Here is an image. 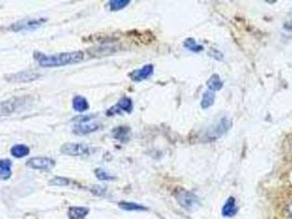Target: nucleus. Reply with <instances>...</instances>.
<instances>
[{
	"mask_svg": "<svg viewBox=\"0 0 292 219\" xmlns=\"http://www.w3.org/2000/svg\"><path fill=\"white\" fill-rule=\"evenodd\" d=\"M85 55L80 51L66 52L55 55H45L41 53H35L34 58L37 60L41 67L44 68H55L63 67V66L78 64L84 60Z\"/></svg>",
	"mask_w": 292,
	"mask_h": 219,
	"instance_id": "obj_1",
	"label": "nucleus"
},
{
	"mask_svg": "<svg viewBox=\"0 0 292 219\" xmlns=\"http://www.w3.org/2000/svg\"><path fill=\"white\" fill-rule=\"evenodd\" d=\"M175 197L179 203V205L186 211H195L200 204L199 199H198V196L196 194L184 189H178L176 191Z\"/></svg>",
	"mask_w": 292,
	"mask_h": 219,
	"instance_id": "obj_2",
	"label": "nucleus"
},
{
	"mask_svg": "<svg viewBox=\"0 0 292 219\" xmlns=\"http://www.w3.org/2000/svg\"><path fill=\"white\" fill-rule=\"evenodd\" d=\"M232 126V120H231L229 117H222L221 119L211 126L210 128L207 131V137H209L211 140L219 138V137L223 136L224 134H227L229 129Z\"/></svg>",
	"mask_w": 292,
	"mask_h": 219,
	"instance_id": "obj_3",
	"label": "nucleus"
},
{
	"mask_svg": "<svg viewBox=\"0 0 292 219\" xmlns=\"http://www.w3.org/2000/svg\"><path fill=\"white\" fill-rule=\"evenodd\" d=\"M89 147L82 144H75V142H67L60 147V152L66 156L82 157L89 155Z\"/></svg>",
	"mask_w": 292,
	"mask_h": 219,
	"instance_id": "obj_4",
	"label": "nucleus"
},
{
	"mask_svg": "<svg viewBox=\"0 0 292 219\" xmlns=\"http://www.w3.org/2000/svg\"><path fill=\"white\" fill-rule=\"evenodd\" d=\"M26 167L35 170H43V171H49L55 167V160L48 157H34L26 161Z\"/></svg>",
	"mask_w": 292,
	"mask_h": 219,
	"instance_id": "obj_5",
	"label": "nucleus"
},
{
	"mask_svg": "<svg viewBox=\"0 0 292 219\" xmlns=\"http://www.w3.org/2000/svg\"><path fill=\"white\" fill-rule=\"evenodd\" d=\"M46 19H35V20H25L14 22L13 24L10 25V30L13 32L20 31H34L38 29L42 24L45 23Z\"/></svg>",
	"mask_w": 292,
	"mask_h": 219,
	"instance_id": "obj_6",
	"label": "nucleus"
},
{
	"mask_svg": "<svg viewBox=\"0 0 292 219\" xmlns=\"http://www.w3.org/2000/svg\"><path fill=\"white\" fill-rule=\"evenodd\" d=\"M85 119H80L78 124L75 125L74 133L78 135H87L93 133L99 128V125L95 122H91L89 117H84Z\"/></svg>",
	"mask_w": 292,
	"mask_h": 219,
	"instance_id": "obj_7",
	"label": "nucleus"
},
{
	"mask_svg": "<svg viewBox=\"0 0 292 219\" xmlns=\"http://www.w3.org/2000/svg\"><path fill=\"white\" fill-rule=\"evenodd\" d=\"M154 73V66L148 64L143 66L141 69H136L134 71H132L130 74V78L132 81L134 82H141L143 80H146L147 78H150V77L153 75Z\"/></svg>",
	"mask_w": 292,
	"mask_h": 219,
	"instance_id": "obj_8",
	"label": "nucleus"
},
{
	"mask_svg": "<svg viewBox=\"0 0 292 219\" xmlns=\"http://www.w3.org/2000/svg\"><path fill=\"white\" fill-rule=\"evenodd\" d=\"M38 77H40L38 74L33 73V71H30V70H26V71H21V73L5 77V80H8L10 82H30L33 80H36Z\"/></svg>",
	"mask_w": 292,
	"mask_h": 219,
	"instance_id": "obj_9",
	"label": "nucleus"
},
{
	"mask_svg": "<svg viewBox=\"0 0 292 219\" xmlns=\"http://www.w3.org/2000/svg\"><path fill=\"white\" fill-rule=\"evenodd\" d=\"M21 98H13L10 99V100L0 102V117L9 116V115L15 112V110L18 109V104Z\"/></svg>",
	"mask_w": 292,
	"mask_h": 219,
	"instance_id": "obj_10",
	"label": "nucleus"
},
{
	"mask_svg": "<svg viewBox=\"0 0 292 219\" xmlns=\"http://www.w3.org/2000/svg\"><path fill=\"white\" fill-rule=\"evenodd\" d=\"M133 109V102L130 98H122L121 100L118 102L117 106L114 108H111L108 111V115H113V114H118L121 112H126L130 113Z\"/></svg>",
	"mask_w": 292,
	"mask_h": 219,
	"instance_id": "obj_11",
	"label": "nucleus"
},
{
	"mask_svg": "<svg viewBox=\"0 0 292 219\" xmlns=\"http://www.w3.org/2000/svg\"><path fill=\"white\" fill-rule=\"evenodd\" d=\"M236 213H238V206H236L234 197H230L222 207V215L224 217H233L236 215Z\"/></svg>",
	"mask_w": 292,
	"mask_h": 219,
	"instance_id": "obj_12",
	"label": "nucleus"
},
{
	"mask_svg": "<svg viewBox=\"0 0 292 219\" xmlns=\"http://www.w3.org/2000/svg\"><path fill=\"white\" fill-rule=\"evenodd\" d=\"M131 129L128 126H118L114 129H112V135L115 139L120 141H126L130 137Z\"/></svg>",
	"mask_w": 292,
	"mask_h": 219,
	"instance_id": "obj_13",
	"label": "nucleus"
},
{
	"mask_svg": "<svg viewBox=\"0 0 292 219\" xmlns=\"http://www.w3.org/2000/svg\"><path fill=\"white\" fill-rule=\"evenodd\" d=\"M89 213L87 207H70L68 210L69 219H85Z\"/></svg>",
	"mask_w": 292,
	"mask_h": 219,
	"instance_id": "obj_14",
	"label": "nucleus"
},
{
	"mask_svg": "<svg viewBox=\"0 0 292 219\" xmlns=\"http://www.w3.org/2000/svg\"><path fill=\"white\" fill-rule=\"evenodd\" d=\"M73 109L77 112H85L89 109V103H88L87 99L81 96H76L73 99Z\"/></svg>",
	"mask_w": 292,
	"mask_h": 219,
	"instance_id": "obj_15",
	"label": "nucleus"
},
{
	"mask_svg": "<svg viewBox=\"0 0 292 219\" xmlns=\"http://www.w3.org/2000/svg\"><path fill=\"white\" fill-rule=\"evenodd\" d=\"M10 153L14 158H23V157L27 156L30 153V148L27 146H25V145H23V144L14 145L10 149Z\"/></svg>",
	"mask_w": 292,
	"mask_h": 219,
	"instance_id": "obj_16",
	"label": "nucleus"
},
{
	"mask_svg": "<svg viewBox=\"0 0 292 219\" xmlns=\"http://www.w3.org/2000/svg\"><path fill=\"white\" fill-rule=\"evenodd\" d=\"M207 86H208L209 89H210V91H212V92H214V91H219V90H221V89H222V87H223V81H222L221 79H220L219 75L214 74L213 76L210 77V79H209V80L207 81Z\"/></svg>",
	"mask_w": 292,
	"mask_h": 219,
	"instance_id": "obj_17",
	"label": "nucleus"
},
{
	"mask_svg": "<svg viewBox=\"0 0 292 219\" xmlns=\"http://www.w3.org/2000/svg\"><path fill=\"white\" fill-rule=\"evenodd\" d=\"M184 46L189 49V51L191 52H195V53H199L201 51H203V46L201 45V44L198 43L195 38H186L185 42H184Z\"/></svg>",
	"mask_w": 292,
	"mask_h": 219,
	"instance_id": "obj_18",
	"label": "nucleus"
},
{
	"mask_svg": "<svg viewBox=\"0 0 292 219\" xmlns=\"http://www.w3.org/2000/svg\"><path fill=\"white\" fill-rule=\"evenodd\" d=\"M214 100H216V95L212 91H206L205 95L202 97V101H201V108L203 110H207L210 107L213 106Z\"/></svg>",
	"mask_w": 292,
	"mask_h": 219,
	"instance_id": "obj_19",
	"label": "nucleus"
},
{
	"mask_svg": "<svg viewBox=\"0 0 292 219\" xmlns=\"http://www.w3.org/2000/svg\"><path fill=\"white\" fill-rule=\"evenodd\" d=\"M119 206L125 211H147V208L143 205L136 204V203L130 202H121L119 203Z\"/></svg>",
	"mask_w": 292,
	"mask_h": 219,
	"instance_id": "obj_20",
	"label": "nucleus"
},
{
	"mask_svg": "<svg viewBox=\"0 0 292 219\" xmlns=\"http://www.w3.org/2000/svg\"><path fill=\"white\" fill-rule=\"evenodd\" d=\"M130 2V0H112V1L109 2V7L111 11H119L125 8Z\"/></svg>",
	"mask_w": 292,
	"mask_h": 219,
	"instance_id": "obj_21",
	"label": "nucleus"
},
{
	"mask_svg": "<svg viewBox=\"0 0 292 219\" xmlns=\"http://www.w3.org/2000/svg\"><path fill=\"white\" fill-rule=\"evenodd\" d=\"M71 180L63 177H55L48 181V184L53 186H69Z\"/></svg>",
	"mask_w": 292,
	"mask_h": 219,
	"instance_id": "obj_22",
	"label": "nucleus"
},
{
	"mask_svg": "<svg viewBox=\"0 0 292 219\" xmlns=\"http://www.w3.org/2000/svg\"><path fill=\"white\" fill-rule=\"evenodd\" d=\"M95 174L98 180L100 181H112L114 180L113 175H110L107 171H104L102 169H96L95 170Z\"/></svg>",
	"mask_w": 292,
	"mask_h": 219,
	"instance_id": "obj_23",
	"label": "nucleus"
},
{
	"mask_svg": "<svg viewBox=\"0 0 292 219\" xmlns=\"http://www.w3.org/2000/svg\"><path fill=\"white\" fill-rule=\"evenodd\" d=\"M11 175H12L11 169H0V180H8Z\"/></svg>",
	"mask_w": 292,
	"mask_h": 219,
	"instance_id": "obj_24",
	"label": "nucleus"
},
{
	"mask_svg": "<svg viewBox=\"0 0 292 219\" xmlns=\"http://www.w3.org/2000/svg\"><path fill=\"white\" fill-rule=\"evenodd\" d=\"M11 166H12V162L8 159H1L0 160V169H11Z\"/></svg>",
	"mask_w": 292,
	"mask_h": 219,
	"instance_id": "obj_25",
	"label": "nucleus"
},
{
	"mask_svg": "<svg viewBox=\"0 0 292 219\" xmlns=\"http://www.w3.org/2000/svg\"><path fill=\"white\" fill-rule=\"evenodd\" d=\"M284 27H285L286 30L292 31V20L291 21H288V22H286V23L284 24Z\"/></svg>",
	"mask_w": 292,
	"mask_h": 219,
	"instance_id": "obj_26",
	"label": "nucleus"
},
{
	"mask_svg": "<svg viewBox=\"0 0 292 219\" xmlns=\"http://www.w3.org/2000/svg\"><path fill=\"white\" fill-rule=\"evenodd\" d=\"M288 213H289V215L292 217V203L288 206Z\"/></svg>",
	"mask_w": 292,
	"mask_h": 219,
	"instance_id": "obj_27",
	"label": "nucleus"
}]
</instances>
